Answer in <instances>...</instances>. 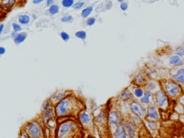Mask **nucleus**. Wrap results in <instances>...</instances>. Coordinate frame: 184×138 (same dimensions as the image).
Instances as JSON below:
<instances>
[{
  "label": "nucleus",
  "mask_w": 184,
  "mask_h": 138,
  "mask_svg": "<svg viewBox=\"0 0 184 138\" xmlns=\"http://www.w3.org/2000/svg\"><path fill=\"white\" fill-rule=\"evenodd\" d=\"M26 132L30 138H38L41 134V128L39 124L32 122L27 126Z\"/></svg>",
  "instance_id": "1"
},
{
  "label": "nucleus",
  "mask_w": 184,
  "mask_h": 138,
  "mask_svg": "<svg viewBox=\"0 0 184 138\" xmlns=\"http://www.w3.org/2000/svg\"><path fill=\"white\" fill-rule=\"evenodd\" d=\"M68 104H69V102H68V99H64L60 101L58 103L56 108V111L57 115H58V116H63V115L66 114L67 113Z\"/></svg>",
  "instance_id": "2"
},
{
  "label": "nucleus",
  "mask_w": 184,
  "mask_h": 138,
  "mask_svg": "<svg viewBox=\"0 0 184 138\" xmlns=\"http://www.w3.org/2000/svg\"><path fill=\"white\" fill-rule=\"evenodd\" d=\"M72 128L71 124L70 123H63L60 125L59 129H58V137L60 138H65L66 136L69 133L70 129Z\"/></svg>",
  "instance_id": "3"
},
{
  "label": "nucleus",
  "mask_w": 184,
  "mask_h": 138,
  "mask_svg": "<svg viewBox=\"0 0 184 138\" xmlns=\"http://www.w3.org/2000/svg\"><path fill=\"white\" fill-rule=\"evenodd\" d=\"M166 91L171 96H173L175 95H176L179 91V87L177 86L176 84L174 83L169 82L168 83L166 86Z\"/></svg>",
  "instance_id": "4"
},
{
  "label": "nucleus",
  "mask_w": 184,
  "mask_h": 138,
  "mask_svg": "<svg viewBox=\"0 0 184 138\" xmlns=\"http://www.w3.org/2000/svg\"><path fill=\"white\" fill-rule=\"evenodd\" d=\"M131 108H132V111H134L138 115L139 117H142L144 114V111L141 106L136 102H132L131 103Z\"/></svg>",
  "instance_id": "5"
},
{
  "label": "nucleus",
  "mask_w": 184,
  "mask_h": 138,
  "mask_svg": "<svg viewBox=\"0 0 184 138\" xmlns=\"http://www.w3.org/2000/svg\"><path fill=\"white\" fill-rule=\"evenodd\" d=\"M109 121L112 125H117L120 122V116L116 111H111L109 114Z\"/></svg>",
  "instance_id": "6"
},
{
  "label": "nucleus",
  "mask_w": 184,
  "mask_h": 138,
  "mask_svg": "<svg viewBox=\"0 0 184 138\" xmlns=\"http://www.w3.org/2000/svg\"><path fill=\"white\" fill-rule=\"evenodd\" d=\"M115 138H127L126 133L122 126H117L116 131L114 133Z\"/></svg>",
  "instance_id": "7"
},
{
  "label": "nucleus",
  "mask_w": 184,
  "mask_h": 138,
  "mask_svg": "<svg viewBox=\"0 0 184 138\" xmlns=\"http://www.w3.org/2000/svg\"><path fill=\"white\" fill-rule=\"evenodd\" d=\"M147 117L151 119H157L159 118L158 113H157L156 109H155V108H154V107H150V108L147 109Z\"/></svg>",
  "instance_id": "8"
},
{
  "label": "nucleus",
  "mask_w": 184,
  "mask_h": 138,
  "mask_svg": "<svg viewBox=\"0 0 184 138\" xmlns=\"http://www.w3.org/2000/svg\"><path fill=\"white\" fill-rule=\"evenodd\" d=\"M173 78L179 83H184V69H180L177 74L173 76Z\"/></svg>",
  "instance_id": "9"
},
{
  "label": "nucleus",
  "mask_w": 184,
  "mask_h": 138,
  "mask_svg": "<svg viewBox=\"0 0 184 138\" xmlns=\"http://www.w3.org/2000/svg\"><path fill=\"white\" fill-rule=\"evenodd\" d=\"M156 99L157 103H159L160 106H163L166 101V98H165V94L162 91H158L156 94Z\"/></svg>",
  "instance_id": "10"
},
{
  "label": "nucleus",
  "mask_w": 184,
  "mask_h": 138,
  "mask_svg": "<svg viewBox=\"0 0 184 138\" xmlns=\"http://www.w3.org/2000/svg\"><path fill=\"white\" fill-rule=\"evenodd\" d=\"M27 38V33L25 32H22V33L17 34V35L15 38V42L17 44H20L21 42H24L25 38Z\"/></svg>",
  "instance_id": "11"
},
{
  "label": "nucleus",
  "mask_w": 184,
  "mask_h": 138,
  "mask_svg": "<svg viewBox=\"0 0 184 138\" xmlns=\"http://www.w3.org/2000/svg\"><path fill=\"white\" fill-rule=\"evenodd\" d=\"M170 63H171V65H173V66H177V65H181L183 64V61H182V60L179 56H173L170 58Z\"/></svg>",
  "instance_id": "12"
},
{
  "label": "nucleus",
  "mask_w": 184,
  "mask_h": 138,
  "mask_svg": "<svg viewBox=\"0 0 184 138\" xmlns=\"http://www.w3.org/2000/svg\"><path fill=\"white\" fill-rule=\"evenodd\" d=\"M30 21V16L27 15H22L19 17V22L22 25H27Z\"/></svg>",
  "instance_id": "13"
},
{
  "label": "nucleus",
  "mask_w": 184,
  "mask_h": 138,
  "mask_svg": "<svg viewBox=\"0 0 184 138\" xmlns=\"http://www.w3.org/2000/svg\"><path fill=\"white\" fill-rule=\"evenodd\" d=\"M80 120L81 121L82 123L88 124L90 122V117L87 113L83 112L80 115Z\"/></svg>",
  "instance_id": "14"
},
{
  "label": "nucleus",
  "mask_w": 184,
  "mask_h": 138,
  "mask_svg": "<svg viewBox=\"0 0 184 138\" xmlns=\"http://www.w3.org/2000/svg\"><path fill=\"white\" fill-rule=\"evenodd\" d=\"M125 127H126V128L127 129V132H128V134L129 135V137H130V138H135V131L134 129H132V126H131V125L128 122L125 123Z\"/></svg>",
  "instance_id": "15"
},
{
  "label": "nucleus",
  "mask_w": 184,
  "mask_h": 138,
  "mask_svg": "<svg viewBox=\"0 0 184 138\" xmlns=\"http://www.w3.org/2000/svg\"><path fill=\"white\" fill-rule=\"evenodd\" d=\"M139 138H152L150 135L148 131L147 130L145 127L141 129L139 131Z\"/></svg>",
  "instance_id": "16"
},
{
  "label": "nucleus",
  "mask_w": 184,
  "mask_h": 138,
  "mask_svg": "<svg viewBox=\"0 0 184 138\" xmlns=\"http://www.w3.org/2000/svg\"><path fill=\"white\" fill-rule=\"evenodd\" d=\"M52 114H53V110L52 109H49L48 110L45 111L43 114V120L45 122L49 121L50 117H52Z\"/></svg>",
  "instance_id": "17"
},
{
  "label": "nucleus",
  "mask_w": 184,
  "mask_h": 138,
  "mask_svg": "<svg viewBox=\"0 0 184 138\" xmlns=\"http://www.w3.org/2000/svg\"><path fill=\"white\" fill-rule=\"evenodd\" d=\"M92 11H93L92 7H88L85 8V9L83 10L82 13H81L82 17H84V18L87 17L88 16H89L90 14L92 13Z\"/></svg>",
  "instance_id": "18"
},
{
  "label": "nucleus",
  "mask_w": 184,
  "mask_h": 138,
  "mask_svg": "<svg viewBox=\"0 0 184 138\" xmlns=\"http://www.w3.org/2000/svg\"><path fill=\"white\" fill-rule=\"evenodd\" d=\"M59 12V7L57 5H52L49 8V13L51 15H56Z\"/></svg>",
  "instance_id": "19"
},
{
  "label": "nucleus",
  "mask_w": 184,
  "mask_h": 138,
  "mask_svg": "<svg viewBox=\"0 0 184 138\" xmlns=\"http://www.w3.org/2000/svg\"><path fill=\"white\" fill-rule=\"evenodd\" d=\"M74 0H63L62 2V5L64 7H70L74 5Z\"/></svg>",
  "instance_id": "20"
},
{
  "label": "nucleus",
  "mask_w": 184,
  "mask_h": 138,
  "mask_svg": "<svg viewBox=\"0 0 184 138\" xmlns=\"http://www.w3.org/2000/svg\"><path fill=\"white\" fill-rule=\"evenodd\" d=\"M151 96H152V94H151V93L146 92L144 94V96H143V98L142 99V101L143 103H148L149 101H150V99Z\"/></svg>",
  "instance_id": "21"
},
{
  "label": "nucleus",
  "mask_w": 184,
  "mask_h": 138,
  "mask_svg": "<svg viewBox=\"0 0 184 138\" xmlns=\"http://www.w3.org/2000/svg\"><path fill=\"white\" fill-rule=\"evenodd\" d=\"M76 37L80 38L81 40H85L86 38V32L85 31H78L76 32Z\"/></svg>",
  "instance_id": "22"
},
{
  "label": "nucleus",
  "mask_w": 184,
  "mask_h": 138,
  "mask_svg": "<svg viewBox=\"0 0 184 138\" xmlns=\"http://www.w3.org/2000/svg\"><path fill=\"white\" fill-rule=\"evenodd\" d=\"M15 3V1H13V0H9V1H7V2H3V6L5 7H12L14 4Z\"/></svg>",
  "instance_id": "23"
},
{
  "label": "nucleus",
  "mask_w": 184,
  "mask_h": 138,
  "mask_svg": "<svg viewBox=\"0 0 184 138\" xmlns=\"http://www.w3.org/2000/svg\"><path fill=\"white\" fill-rule=\"evenodd\" d=\"M60 37H61V38L64 40V41H68L70 38L69 34L65 32H62L61 33H60Z\"/></svg>",
  "instance_id": "24"
},
{
  "label": "nucleus",
  "mask_w": 184,
  "mask_h": 138,
  "mask_svg": "<svg viewBox=\"0 0 184 138\" xmlns=\"http://www.w3.org/2000/svg\"><path fill=\"white\" fill-rule=\"evenodd\" d=\"M73 20V17L70 15H68V16H64L63 17H62L61 21L63 22H70Z\"/></svg>",
  "instance_id": "25"
},
{
  "label": "nucleus",
  "mask_w": 184,
  "mask_h": 138,
  "mask_svg": "<svg viewBox=\"0 0 184 138\" xmlns=\"http://www.w3.org/2000/svg\"><path fill=\"white\" fill-rule=\"evenodd\" d=\"M176 53L178 55L181 56H184V47L183 46H180V47L177 48Z\"/></svg>",
  "instance_id": "26"
},
{
  "label": "nucleus",
  "mask_w": 184,
  "mask_h": 138,
  "mask_svg": "<svg viewBox=\"0 0 184 138\" xmlns=\"http://www.w3.org/2000/svg\"><path fill=\"white\" fill-rule=\"evenodd\" d=\"M143 94V91L141 89H137L135 91V95L137 97H141Z\"/></svg>",
  "instance_id": "27"
},
{
  "label": "nucleus",
  "mask_w": 184,
  "mask_h": 138,
  "mask_svg": "<svg viewBox=\"0 0 184 138\" xmlns=\"http://www.w3.org/2000/svg\"><path fill=\"white\" fill-rule=\"evenodd\" d=\"M84 5V2H78L76 4H75L74 6V8L76 10H78L80 9L81 8H82L83 6Z\"/></svg>",
  "instance_id": "28"
},
{
  "label": "nucleus",
  "mask_w": 184,
  "mask_h": 138,
  "mask_svg": "<svg viewBox=\"0 0 184 138\" xmlns=\"http://www.w3.org/2000/svg\"><path fill=\"white\" fill-rule=\"evenodd\" d=\"M148 125H149V127L152 130H155V129H156L157 128V124L155 122H148Z\"/></svg>",
  "instance_id": "29"
},
{
  "label": "nucleus",
  "mask_w": 184,
  "mask_h": 138,
  "mask_svg": "<svg viewBox=\"0 0 184 138\" xmlns=\"http://www.w3.org/2000/svg\"><path fill=\"white\" fill-rule=\"evenodd\" d=\"M64 96V93L63 92H58V94H56L55 95V101H58V100H60Z\"/></svg>",
  "instance_id": "30"
},
{
  "label": "nucleus",
  "mask_w": 184,
  "mask_h": 138,
  "mask_svg": "<svg viewBox=\"0 0 184 138\" xmlns=\"http://www.w3.org/2000/svg\"><path fill=\"white\" fill-rule=\"evenodd\" d=\"M13 27L14 29V31L16 32H19L22 30V28H21V27H20V25H19L17 23H13Z\"/></svg>",
  "instance_id": "31"
},
{
  "label": "nucleus",
  "mask_w": 184,
  "mask_h": 138,
  "mask_svg": "<svg viewBox=\"0 0 184 138\" xmlns=\"http://www.w3.org/2000/svg\"><path fill=\"white\" fill-rule=\"evenodd\" d=\"M96 22V19L94 17H90L89 19H88L87 20V25L92 26L94 25V24Z\"/></svg>",
  "instance_id": "32"
},
{
  "label": "nucleus",
  "mask_w": 184,
  "mask_h": 138,
  "mask_svg": "<svg viewBox=\"0 0 184 138\" xmlns=\"http://www.w3.org/2000/svg\"><path fill=\"white\" fill-rule=\"evenodd\" d=\"M49 109H50V102H49V101H45V103L43 104V111H46Z\"/></svg>",
  "instance_id": "33"
},
{
  "label": "nucleus",
  "mask_w": 184,
  "mask_h": 138,
  "mask_svg": "<svg viewBox=\"0 0 184 138\" xmlns=\"http://www.w3.org/2000/svg\"><path fill=\"white\" fill-rule=\"evenodd\" d=\"M122 96L124 99H128L129 97V92L127 91H124V92L122 93Z\"/></svg>",
  "instance_id": "34"
},
{
  "label": "nucleus",
  "mask_w": 184,
  "mask_h": 138,
  "mask_svg": "<svg viewBox=\"0 0 184 138\" xmlns=\"http://www.w3.org/2000/svg\"><path fill=\"white\" fill-rule=\"evenodd\" d=\"M120 7L123 11H125V10H127V8H128V5H127V3H122V5H121Z\"/></svg>",
  "instance_id": "35"
},
{
  "label": "nucleus",
  "mask_w": 184,
  "mask_h": 138,
  "mask_svg": "<svg viewBox=\"0 0 184 138\" xmlns=\"http://www.w3.org/2000/svg\"><path fill=\"white\" fill-rule=\"evenodd\" d=\"M6 51L5 48L3 47H0V55H3L5 54V53Z\"/></svg>",
  "instance_id": "36"
},
{
  "label": "nucleus",
  "mask_w": 184,
  "mask_h": 138,
  "mask_svg": "<svg viewBox=\"0 0 184 138\" xmlns=\"http://www.w3.org/2000/svg\"><path fill=\"white\" fill-rule=\"evenodd\" d=\"M52 3H53V0H48L47 3H46V5H47L48 7H49V6L50 7V6L52 5Z\"/></svg>",
  "instance_id": "37"
},
{
  "label": "nucleus",
  "mask_w": 184,
  "mask_h": 138,
  "mask_svg": "<svg viewBox=\"0 0 184 138\" xmlns=\"http://www.w3.org/2000/svg\"><path fill=\"white\" fill-rule=\"evenodd\" d=\"M4 27H5V25H3V24H2V25H0V34L2 33L4 30Z\"/></svg>",
  "instance_id": "38"
},
{
  "label": "nucleus",
  "mask_w": 184,
  "mask_h": 138,
  "mask_svg": "<svg viewBox=\"0 0 184 138\" xmlns=\"http://www.w3.org/2000/svg\"><path fill=\"white\" fill-rule=\"evenodd\" d=\"M42 2V0H34L33 3L34 4H40V3H41Z\"/></svg>",
  "instance_id": "39"
},
{
  "label": "nucleus",
  "mask_w": 184,
  "mask_h": 138,
  "mask_svg": "<svg viewBox=\"0 0 184 138\" xmlns=\"http://www.w3.org/2000/svg\"><path fill=\"white\" fill-rule=\"evenodd\" d=\"M20 138H30L27 135H25V134H23V135H21V137Z\"/></svg>",
  "instance_id": "40"
},
{
  "label": "nucleus",
  "mask_w": 184,
  "mask_h": 138,
  "mask_svg": "<svg viewBox=\"0 0 184 138\" xmlns=\"http://www.w3.org/2000/svg\"><path fill=\"white\" fill-rule=\"evenodd\" d=\"M17 35V32H13V33H12V36H13V37L14 38V37H16V36Z\"/></svg>",
  "instance_id": "41"
}]
</instances>
